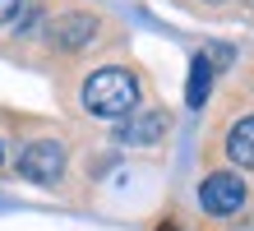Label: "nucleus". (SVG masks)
Here are the masks:
<instances>
[{
    "mask_svg": "<svg viewBox=\"0 0 254 231\" xmlns=\"http://www.w3.org/2000/svg\"><path fill=\"white\" fill-rule=\"evenodd\" d=\"M83 111L102 120H125L139 111V79L125 65H102L83 79Z\"/></svg>",
    "mask_w": 254,
    "mask_h": 231,
    "instance_id": "f257e3e1",
    "label": "nucleus"
},
{
    "mask_svg": "<svg viewBox=\"0 0 254 231\" xmlns=\"http://www.w3.org/2000/svg\"><path fill=\"white\" fill-rule=\"evenodd\" d=\"M19 176L33 185H56L65 176V144L61 139H33L19 153Z\"/></svg>",
    "mask_w": 254,
    "mask_h": 231,
    "instance_id": "f03ea898",
    "label": "nucleus"
},
{
    "mask_svg": "<svg viewBox=\"0 0 254 231\" xmlns=\"http://www.w3.org/2000/svg\"><path fill=\"white\" fill-rule=\"evenodd\" d=\"M199 204H203V213H213V218H231V213H241V204H245V180L236 176V171L203 176Z\"/></svg>",
    "mask_w": 254,
    "mask_h": 231,
    "instance_id": "7ed1b4c3",
    "label": "nucleus"
},
{
    "mask_svg": "<svg viewBox=\"0 0 254 231\" xmlns=\"http://www.w3.org/2000/svg\"><path fill=\"white\" fill-rule=\"evenodd\" d=\"M167 130H171L167 111H129L121 125H116V139L129 144V148H153V144L167 139Z\"/></svg>",
    "mask_w": 254,
    "mask_h": 231,
    "instance_id": "20e7f679",
    "label": "nucleus"
},
{
    "mask_svg": "<svg viewBox=\"0 0 254 231\" xmlns=\"http://www.w3.org/2000/svg\"><path fill=\"white\" fill-rule=\"evenodd\" d=\"M97 14H61L56 19V28H51V42L61 46V51H83L88 42L97 37Z\"/></svg>",
    "mask_w": 254,
    "mask_h": 231,
    "instance_id": "39448f33",
    "label": "nucleus"
},
{
    "mask_svg": "<svg viewBox=\"0 0 254 231\" xmlns=\"http://www.w3.org/2000/svg\"><path fill=\"white\" fill-rule=\"evenodd\" d=\"M213 74H217V65H213L208 51H199V56L190 60V83H185V102L190 106H203L208 102V92H213Z\"/></svg>",
    "mask_w": 254,
    "mask_h": 231,
    "instance_id": "423d86ee",
    "label": "nucleus"
},
{
    "mask_svg": "<svg viewBox=\"0 0 254 231\" xmlns=\"http://www.w3.org/2000/svg\"><path fill=\"white\" fill-rule=\"evenodd\" d=\"M227 157L236 166H254V116L236 120L231 134H227Z\"/></svg>",
    "mask_w": 254,
    "mask_h": 231,
    "instance_id": "0eeeda50",
    "label": "nucleus"
},
{
    "mask_svg": "<svg viewBox=\"0 0 254 231\" xmlns=\"http://www.w3.org/2000/svg\"><path fill=\"white\" fill-rule=\"evenodd\" d=\"M19 9H23V0H0V23L19 19Z\"/></svg>",
    "mask_w": 254,
    "mask_h": 231,
    "instance_id": "6e6552de",
    "label": "nucleus"
},
{
    "mask_svg": "<svg viewBox=\"0 0 254 231\" xmlns=\"http://www.w3.org/2000/svg\"><path fill=\"white\" fill-rule=\"evenodd\" d=\"M0 162H5V139H0Z\"/></svg>",
    "mask_w": 254,
    "mask_h": 231,
    "instance_id": "1a4fd4ad",
    "label": "nucleus"
},
{
    "mask_svg": "<svg viewBox=\"0 0 254 231\" xmlns=\"http://www.w3.org/2000/svg\"><path fill=\"white\" fill-rule=\"evenodd\" d=\"M208 5H222V0H208Z\"/></svg>",
    "mask_w": 254,
    "mask_h": 231,
    "instance_id": "9d476101",
    "label": "nucleus"
},
{
    "mask_svg": "<svg viewBox=\"0 0 254 231\" xmlns=\"http://www.w3.org/2000/svg\"><path fill=\"white\" fill-rule=\"evenodd\" d=\"M162 231H176V227H162Z\"/></svg>",
    "mask_w": 254,
    "mask_h": 231,
    "instance_id": "9b49d317",
    "label": "nucleus"
}]
</instances>
